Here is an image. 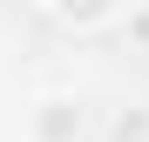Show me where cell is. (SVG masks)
<instances>
[{
	"instance_id": "obj_1",
	"label": "cell",
	"mask_w": 149,
	"mask_h": 142,
	"mask_svg": "<svg viewBox=\"0 0 149 142\" xmlns=\"http://www.w3.org/2000/svg\"><path fill=\"white\" fill-rule=\"evenodd\" d=\"M88 135V108H81V95H68V88H47L27 102V122H20V142H81Z\"/></svg>"
},
{
	"instance_id": "obj_2",
	"label": "cell",
	"mask_w": 149,
	"mask_h": 142,
	"mask_svg": "<svg viewBox=\"0 0 149 142\" xmlns=\"http://www.w3.org/2000/svg\"><path fill=\"white\" fill-rule=\"evenodd\" d=\"M102 142H149V102H122V108H109Z\"/></svg>"
},
{
	"instance_id": "obj_3",
	"label": "cell",
	"mask_w": 149,
	"mask_h": 142,
	"mask_svg": "<svg viewBox=\"0 0 149 142\" xmlns=\"http://www.w3.org/2000/svg\"><path fill=\"white\" fill-rule=\"evenodd\" d=\"M122 0H47V14L61 20V27H102V20H115Z\"/></svg>"
}]
</instances>
